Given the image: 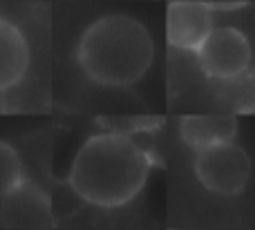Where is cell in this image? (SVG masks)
Here are the masks:
<instances>
[{
  "instance_id": "9",
  "label": "cell",
  "mask_w": 255,
  "mask_h": 230,
  "mask_svg": "<svg viewBox=\"0 0 255 230\" xmlns=\"http://www.w3.org/2000/svg\"><path fill=\"white\" fill-rule=\"evenodd\" d=\"M25 179V168L18 150L7 141H0V197Z\"/></svg>"
},
{
  "instance_id": "6",
  "label": "cell",
  "mask_w": 255,
  "mask_h": 230,
  "mask_svg": "<svg viewBox=\"0 0 255 230\" xmlns=\"http://www.w3.org/2000/svg\"><path fill=\"white\" fill-rule=\"evenodd\" d=\"M213 7L195 0H172L166 11V38L172 47L197 52L213 29Z\"/></svg>"
},
{
  "instance_id": "10",
  "label": "cell",
  "mask_w": 255,
  "mask_h": 230,
  "mask_svg": "<svg viewBox=\"0 0 255 230\" xmlns=\"http://www.w3.org/2000/svg\"><path fill=\"white\" fill-rule=\"evenodd\" d=\"M0 96H2V94H0ZM2 107H4V105H2V101H0V110H2Z\"/></svg>"
},
{
  "instance_id": "5",
  "label": "cell",
  "mask_w": 255,
  "mask_h": 230,
  "mask_svg": "<svg viewBox=\"0 0 255 230\" xmlns=\"http://www.w3.org/2000/svg\"><path fill=\"white\" fill-rule=\"evenodd\" d=\"M52 201L38 183L22 179L0 197V226L9 230H43L52 226Z\"/></svg>"
},
{
  "instance_id": "3",
  "label": "cell",
  "mask_w": 255,
  "mask_h": 230,
  "mask_svg": "<svg viewBox=\"0 0 255 230\" xmlns=\"http://www.w3.org/2000/svg\"><path fill=\"white\" fill-rule=\"evenodd\" d=\"M195 174L206 190L233 197L247 188L251 177V159L247 150L233 141L199 148L195 156Z\"/></svg>"
},
{
  "instance_id": "2",
  "label": "cell",
  "mask_w": 255,
  "mask_h": 230,
  "mask_svg": "<svg viewBox=\"0 0 255 230\" xmlns=\"http://www.w3.org/2000/svg\"><path fill=\"white\" fill-rule=\"evenodd\" d=\"M76 61L90 80L103 87H128L145 76L154 61V43L136 18L112 13L83 31Z\"/></svg>"
},
{
  "instance_id": "8",
  "label": "cell",
  "mask_w": 255,
  "mask_h": 230,
  "mask_svg": "<svg viewBox=\"0 0 255 230\" xmlns=\"http://www.w3.org/2000/svg\"><path fill=\"white\" fill-rule=\"evenodd\" d=\"M238 132V121L233 114H190L179 123V134L186 146L206 148L213 143L233 141Z\"/></svg>"
},
{
  "instance_id": "4",
  "label": "cell",
  "mask_w": 255,
  "mask_h": 230,
  "mask_svg": "<svg viewBox=\"0 0 255 230\" xmlns=\"http://www.w3.org/2000/svg\"><path fill=\"white\" fill-rule=\"evenodd\" d=\"M195 54L204 74L217 80L240 78L251 65V43L235 27H213Z\"/></svg>"
},
{
  "instance_id": "1",
  "label": "cell",
  "mask_w": 255,
  "mask_h": 230,
  "mask_svg": "<svg viewBox=\"0 0 255 230\" xmlns=\"http://www.w3.org/2000/svg\"><path fill=\"white\" fill-rule=\"evenodd\" d=\"M152 156L130 134L103 132L79 148L70 170V186L83 201L119 208L143 190Z\"/></svg>"
},
{
  "instance_id": "7",
  "label": "cell",
  "mask_w": 255,
  "mask_h": 230,
  "mask_svg": "<svg viewBox=\"0 0 255 230\" xmlns=\"http://www.w3.org/2000/svg\"><path fill=\"white\" fill-rule=\"evenodd\" d=\"M31 52L25 34L11 20L0 16V94L9 92L25 78Z\"/></svg>"
}]
</instances>
